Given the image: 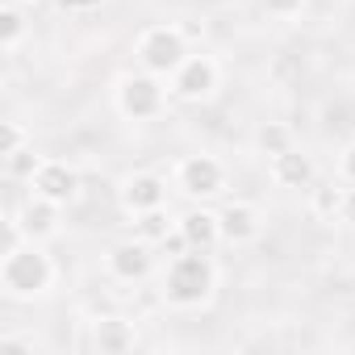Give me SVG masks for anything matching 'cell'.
<instances>
[{"mask_svg": "<svg viewBox=\"0 0 355 355\" xmlns=\"http://www.w3.org/2000/svg\"><path fill=\"white\" fill-rule=\"evenodd\" d=\"M30 38V21H26V5L17 0H5L0 5V51L5 55H17Z\"/></svg>", "mask_w": 355, "mask_h": 355, "instance_id": "cell-18", "label": "cell"}, {"mask_svg": "<svg viewBox=\"0 0 355 355\" xmlns=\"http://www.w3.org/2000/svg\"><path fill=\"white\" fill-rule=\"evenodd\" d=\"M268 180L284 193H301V189H313L318 180V159L305 150V146H288L284 155L268 159Z\"/></svg>", "mask_w": 355, "mask_h": 355, "instance_id": "cell-12", "label": "cell"}, {"mask_svg": "<svg viewBox=\"0 0 355 355\" xmlns=\"http://www.w3.org/2000/svg\"><path fill=\"white\" fill-rule=\"evenodd\" d=\"M218 222H222V247H234V251L255 247V243L263 239V230H268L263 205H255V201H247V197L222 201V205H218Z\"/></svg>", "mask_w": 355, "mask_h": 355, "instance_id": "cell-8", "label": "cell"}, {"mask_svg": "<svg viewBox=\"0 0 355 355\" xmlns=\"http://www.w3.org/2000/svg\"><path fill=\"white\" fill-rule=\"evenodd\" d=\"M38 163H42V155H34V146H26V150H13V155H5V175H9V180H21V184H30V175L38 171Z\"/></svg>", "mask_w": 355, "mask_h": 355, "instance_id": "cell-19", "label": "cell"}, {"mask_svg": "<svg viewBox=\"0 0 355 355\" xmlns=\"http://www.w3.org/2000/svg\"><path fill=\"white\" fill-rule=\"evenodd\" d=\"M259 9L272 17V21H293L305 13V0H259Z\"/></svg>", "mask_w": 355, "mask_h": 355, "instance_id": "cell-20", "label": "cell"}, {"mask_svg": "<svg viewBox=\"0 0 355 355\" xmlns=\"http://www.w3.org/2000/svg\"><path fill=\"white\" fill-rule=\"evenodd\" d=\"M193 51H197V46L184 38L180 21H155V26L138 30V38H134V67H142V71L167 80Z\"/></svg>", "mask_w": 355, "mask_h": 355, "instance_id": "cell-5", "label": "cell"}, {"mask_svg": "<svg viewBox=\"0 0 355 355\" xmlns=\"http://www.w3.org/2000/svg\"><path fill=\"white\" fill-rule=\"evenodd\" d=\"M26 146H34L30 130L21 121H5V142H0V155H13V150H26Z\"/></svg>", "mask_w": 355, "mask_h": 355, "instance_id": "cell-21", "label": "cell"}, {"mask_svg": "<svg viewBox=\"0 0 355 355\" xmlns=\"http://www.w3.org/2000/svg\"><path fill=\"white\" fill-rule=\"evenodd\" d=\"M9 234H21V239H34V243H51L63 234V205L46 201V197H26L21 209L9 214Z\"/></svg>", "mask_w": 355, "mask_h": 355, "instance_id": "cell-11", "label": "cell"}, {"mask_svg": "<svg viewBox=\"0 0 355 355\" xmlns=\"http://www.w3.org/2000/svg\"><path fill=\"white\" fill-rule=\"evenodd\" d=\"M167 101H171V88L163 76H150L142 67L125 71L113 80V109L117 117L134 121V125H146V121H159L167 113Z\"/></svg>", "mask_w": 355, "mask_h": 355, "instance_id": "cell-3", "label": "cell"}, {"mask_svg": "<svg viewBox=\"0 0 355 355\" xmlns=\"http://www.w3.org/2000/svg\"><path fill=\"white\" fill-rule=\"evenodd\" d=\"M101 263H105V276L113 284H142L155 272V247L130 234V239H117Z\"/></svg>", "mask_w": 355, "mask_h": 355, "instance_id": "cell-10", "label": "cell"}, {"mask_svg": "<svg viewBox=\"0 0 355 355\" xmlns=\"http://www.w3.org/2000/svg\"><path fill=\"white\" fill-rule=\"evenodd\" d=\"M180 30H184V38H189L193 46L205 42V21H201V17H180Z\"/></svg>", "mask_w": 355, "mask_h": 355, "instance_id": "cell-23", "label": "cell"}, {"mask_svg": "<svg viewBox=\"0 0 355 355\" xmlns=\"http://www.w3.org/2000/svg\"><path fill=\"white\" fill-rule=\"evenodd\" d=\"M17 5H38V0H17Z\"/></svg>", "mask_w": 355, "mask_h": 355, "instance_id": "cell-25", "label": "cell"}, {"mask_svg": "<svg viewBox=\"0 0 355 355\" xmlns=\"http://www.w3.org/2000/svg\"><path fill=\"white\" fill-rule=\"evenodd\" d=\"M334 175H338L347 189H355V142H347V146L338 150V159H334Z\"/></svg>", "mask_w": 355, "mask_h": 355, "instance_id": "cell-22", "label": "cell"}, {"mask_svg": "<svg viewBox=\"0 0 355 355\" xmlns=\"http://www.w3.org/2000/svg\"><path fill=\"white\" fill-rule=\"evenodd\" d=\"M343 201H347V184L338 180V175H334V180H313V189H305V209L322 226H338Z\"/></svg>", "mask_w": 355, "mask_h": 355, "instance_id": "cell-15", "label": "cell"}, {"mask_svg": "<svg viewBox=\"0 0 355 355\" xmlns=\"http://www.w3.org/2000/svg\"><path fill=\"white\" fill-rule=\"evenodd\" d=\"M222 288V268L214 259V251H184L171 255L159 268V301L171 313H201L214 305Z\"/></svg>", "mask_w": 355, "mask_h": 355, "instance_id": "cell-1", "label": "cell"}, {"mask_svg": "<svg viewBox=\"0 0 355 355\" xmlns=\"http://www.w3.org/2000/svg\"><path fill=\"white\" fill-rule=\"evenodd\" d=\"M175 189H171V180L167 175H159V171H146V167H138V171H125L121 180H117V189H113V197H117V209L125 214V218H138V214H146V209H159V205H167V197H171Z\"/></svg>", "mask_w": 355, "mask_h": 355, "instance_id": "cell-7", "label": "cell"}, {"mask_svg": "<svg viewBox=\"0 0 355 355\" xmlns=\"http://www.w3.org/2000/svg\"><path fill=\"white\" fill-rule=\"evenodd\" d=\"M171 189L180 193L189 205H209L218 197H226L230 189V167L209 155V150H197V155H180L171 167Z\"/></svg>", "mask_w": 355, "mask_h": 355, "instance_id": "cell-4", "label": "cell"}, {"mask_svg": "<svg viewBox=\"0 0 355 355\" xmlns=\"http://www.w3.org/2000/svg\"><path fill=\"white\" fill-rule=\"evenodd\" d=\"M338 226H355V189H347V201H343V218Z\"/></svg>", "mask_w": 355, "mask_h": 355, "instance_id": "cell-24", "label": "cell"}, {"mask_svg": "<svg viewBox=\"0 0 355 355\" xmlns=\"http://www.w3.org/2000/svg\"><path fill=\"white\" fill-rule=\"evenodd\" d=\"M222 80H226L222 59L197 46L180 67L167 76V88H171V101H180V105H209L222 92Z\"/></svg>", "mask_w": 355, "mask_h": 355, "instance_id": "cell-6", "label": "cell"}, {"mask_svg": "<svg viewBox=\"0 0 355 355\" xmlns=\"http://www.w3.org/2000/svg\"><path fill=\"white\" fill-rule=\"evenodd\" d=\"M34 197H46V201H55V205H76L80 197H84V180H80V171H76V163H67V159H42L38 163V171L30 175V184H26Z\"/></svg>", "mask_w": 355, "mask_h": 355, "instance_id": "cell-9", "label": "cell"}, {"mask_svg": "<svg viewBox=\"0 0 355 355\" xmlns=\"http://www.w3.org/2000/svg\"><path fill=\"white\" fill-rule=\"evenodd\" d=\"M130 226H134V239H142V243H150L159 251L175 234V226H180V214H171L167 205H159V209H146V214L130 218Z\"/></svg>", "mask_w": 355, "mask_h": 355, "instance_id": "cell-16", "label": "cell"}, {"mask_svg": "<svg viewBox=\"0 0 355 355\" xmlns=\"http://www.w3.org/2000/svg\"><path fill=\"white\" fill-rule=\"evenodd\" d=\"M88 347L96 355H125L138 347V322L125 313H105L88 326Z\"/></svg>", "mask_w": 355, "mask_h": 355, "instance_id": "cell-13", "label": "cell"}, {"mask_svg": "<svg viewBox=\"0 0 355 355\" xmlns=\"http://www.w3.org/2000/svg\"><path fill=\"white\" fill-rule=\"evenodd\" d=\"M59 288V263L46 251V243L9 234V247L0 255V293L17 305H34L46 301Z\"/></svg>", "mask_w": 355, "mask_h": 355, "instance_id": "cell-2", "label": "cell"}, {"mask_svg": "<svg viewBox=\"0 0 355 355\" xmlns=\"http://www.w3.org/2000/svg\"><path fill=\"white\" fill-rule=\"evenodd\" d=\"M288 146H297V138H293V125L288 121H259L255 130H251V150L268 163V159H276V155H284Z\"/></svg>", "mask_w": 355, "mask_h": 355, "instance_id": "cell-17", "label": "cell"}, {"mask_svg": "<svg viewBox=\"0 0 355 355\" xmlns=\"http://www.w3.org/2000/svg\"><path fill=\"white\" fill-rule=\"evenodd\" d=\"M180 234L193 251H214L222 247V222H218V209L214 205H189L180 214Z\"/></svg>", "mask_w": 355, "mask_h": 355, "instance_id": "cell-14", "label": "cell"}]
</instances>
